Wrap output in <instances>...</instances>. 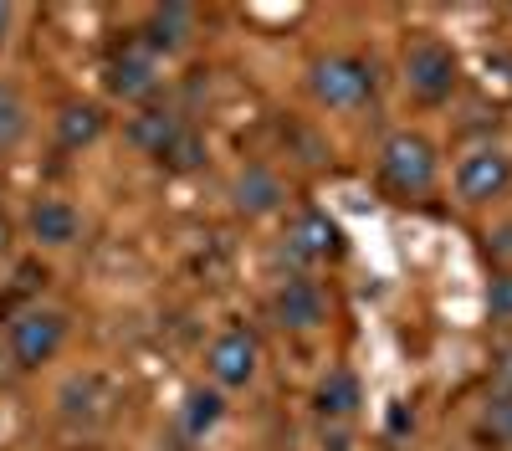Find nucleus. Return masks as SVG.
<instances>
[{"label": "nucleus", "mask_w": 512, "mask_h": 451, "mask_svg": "<svg viewBox=\"0 0 512 451\" xmlns=\"http://www.w3.org/2000/svg\"><path fill=\"white\" fill-rule=\"evenodd\" d=\"M256 364H262V349H256V334H251V328H226V334L210 344V354H205V369H210V380H216L221 390L251 385Z\"/></svg>", "instance_id": "5"}, {"label": "nucleus", "mask_w": 512, "mask_h": 451, "mask_svg": "<svg viewBox=\"0 0 512 451\" xmlns=\"http://www.w3.org/2000/svg\"><path fill=\"white\" fill-rule=\"evenodd\" d=\"M313 405H318V416L344 421L364 405V390H359V380L349 375V369H328V375L318 380V390H313Z\"/></svg>", "instance_id": "14"}, {"label": "nucleus", "mask_w": 512, "mask_h": 451, "mask_svg": "<svg viewBox=\"0 0 512 451\" xmlns=\"http://www.w3.org/2000/svg\"><path fill=\"white\" fill-rule=\"evenodd\" d=\"M62 344H67V313H57V308H26L6 334V349H11L16 369L52 364Z\"/></svg>", "instance_id": "3"}, {"label": "nucleus", "mask_w": 512, "mask_h": 451, "mask_svg": "<svg viewBox=\"0 0 512 451\" xmlns=\"http://www.w3.org/2000/svg\"><path fill=\"white\" fill-rule=\"evenodd\" d=\"M31 129V113L21 103V93L11 88V82H0V154H11Z\"/></svg>", "instance_id": "17"}, {"label": "nucleus", "mask_w": 512, "mask_h": 451, "mask_svg": "<svg viewBox=\"0 0 512 451\" xmlns=\"http://www.w3.org/2000/svg\"><path fill=\"white\" fill-rule=\"evenodd\" d=\"M456 77H461V72H456V57H451L446 41H436V36L410 41V52H405V82H410L415 98L446 103V98L456 93Z\"/></svg>", "instance_id": "4"}, {"label": "nucleus", "mask_w": 512, "mask_h": 451, "mask_svg": "<svg viewBox=\"0 0 512 451\" xmlns=\"http://www.w3.org/2000/svg\"><path fill=\"white\" fill-rule=\"evenodd\" d=\"M338 252V226L323 211H303L287 226V257L292 262H328Z\"/></svg>", "instance_id": "11"}, {"label": "nucleus", "mask_w": 512, "mask_h": 451, "mask_svg": "<svg viewBox=\"0 0 512 451\" xmlns=\"http://www.w3.org/2000/svg\"><path fill=\"white\" fill-rule=\"evenodd\" d=\"M236 205L246 216H267L282 205V180L267 170V164H246V170L236 175Z\"/></svg>", "instance_id": "13"}, {"label": "nucleus", "mask_w": 512, "mask_h": 451, "mask_svg": "<svg viewBox=\"0 0 512 451\" xmlns=\"http://www.w3.org/2000/svg\"><path fill=\"white\" fill-rule=\"evenodd\" d=\"M492 252H497V257H512V226L492 236Z\"/></svg>", "instance_id": "23"}, {"label": "nucleus", "mask_w": 512, "mask_h": 451, "mask_svg": "<svg viewBox=\"0 0 512 451\" xmlns=\"http://www.w3.org/2000/svg\"><path fill=\"white\" fill-rule=\"evenodd\" d=\"M159 88V57L144 47V41H128L123 52L108 57V93L123 103H139Z\"/></svg>", "instance_id": "7"}, {"label": "nucleus", "mask_w": 512, "mask_h": 451, "mask_svg": "<svg viewBox=\"0 0 512 451\" xmlns=\"http://www.w3.org/2000/svg\"><path fill=\"white\" fill-rule=\"evenodd\" d=\"M379 175L390 180V190L400 195H425L436 185V149L425 144L420 134H390L379 149Z\"/></svg>", "instance_id": "1"}, {"label": "nucleus", "mask_w": 512, "mask_h": 451, "mask_svg": "<svg viewBox=\"0 0 512 451\" xmlns=\"http://www.w3.org/2000/svg\"><path fill=\"white\" fill-rule=\"evenodd\" d=\"M6 236H11V226H6V221H0V246H6Z\"/></svg>", "instance_id": "25"}, {"label": "nucleus", "mask_w": 512, "mask_h": 451, "mask_svg": "<svg viewBox=\"0 0 512 451\" xmlns=\"http://www.w3.org/2000/svg\"><path fill=\"white\" fill-rule=\"evenodd\" d=\"M26 231H31V241H41V246H72V241L82 236V216L72 211L67 200L41 195V200L31 205V216H26Z\"/></svg>", "instance_id": "12"}, {"label": "nucleus", "mask_w": 512, "mask_h": 451, "mask_svg": "<svg viewBox=\"0 0 512 451\" xmlns=\"http://www.w3.org/2000/svg\"><path fill=\"white\" fill-rule=\"evenodd\" d=\"M11 16H16L11 6H0V47H6V36H11Z\"/></svg>", "instance_id": "24"}, {"label": "nucleus", "mask_w": 512, "mask_h": 451, "mask_svg": "<svg viewBox=\"0 0 512 451\" xmlns=\"http://www.w3.org/2000/svg\"><path fill=\"white\" fill-rule=\"evenodd\" d=\"M492 380H497V390H507V395H512V344L497 354V364H492Z\"/></svg>", "instance_id": "22"}, {"label": "nucleus", "mask_w": 512, "mask_h": 451, "mask_svg": "<svg viewBox=\"0 0 512 451\" xmlns=\"http://www.w3.org/2000/svg\"><path fill=\"white\" fill-rule=\"evenodd\" d=\"M57 405H62V416H67L72 426H93V421L103 416L108 395H103V385H98L93 375H77V380H67V385H62Z\"/></svg>", "instance_id": "15"}, {"label": "nucleus", "mask_w": 512, "mask_h": 451, "mask_svg": "<svg viewBox=\"0 0 512 451\" xmlns=\"http://www.w3.org/2000/svg\"><path fill=\"white\" fill-rule=\"evenodd\" d=\"M313 98L323 108H359L374 98V67L364 57L349 52H333L313 62Z\"/></svg>", "instance_id": "2"}, {"label": "nucleus", "mask_w": 512, "mask_h": 451, "mask_svg": "<svg viewBox=\"0 0 512 451\" xmlns=\"http://www.w3.org/2000/svg\"><path fill=\"white\" fill-rule=\"evenodd\" d=\"M221 416H226L221 390H190V395H185V405H180V421H185V431H190V436H205Z\"/></svg>", "instance_id": "18"}, {"label": "nucleus", "mask_w": 512, "mask_h": 451, "mask_svg": "<svg viewBox=\"0 0 512 451\" xmlns=\"http://www.w3.org/2000/svg\"><path fill=\"white\" fill-rule=\"evenodd\" d=\"M507 185H512V159L502 149H472L456 164V190H461V200H472V205L502 200Z\"/></svg>", "instance_id": "6"}, {"label": "nucleus", "mask_w": 512, "mask_h": 451, "mask_svg": "<svg viewBox=\"0 0 512 451\" xmlns=\"http://www.w3.org/2000/svg\"><path fill=\"white\" fill-rule=\"evenodd\" d=\"M185 129H190V123H185L180 113H169V108H144L139 118H128V144L144 149L149 159L164 164V154L175 149V139H180Z\"/></svg>", "instance_id": "10"}, {"label": "nucleus", "mask_w": 512, "mask_h": 451, "mask_svg": "<svg viewBox=\"0 0 512 451\" xmlns=\"http://www.w3.org/2000/svg\"><path fill=\"white\" fill-rule=\"evenodd\" d=\"M164 164H169V170H200V164H205V139L195 129H185L175 139V149L164 154Z\"/></svg>", "instance_id": "20"}, {"label": "nucleus", "mask_w": 512, "mask_h": 451, "mask_svg": "<svg viewBox=\"0 0 512 451\" xmlns=\"http://www.w3.org/2000/svg\"><path fill=\"white\" fill-rule=\"evenodd\" d=\"M487 308L497 318H512V272H497L492 287H487Z\"/></svg>", "instance_id": "21"}, {"label": "nucleus", "mask_w": 512, "mask_h": 451, "mask_svg": "<svg viewBox=\"0 0 512 451\" xmlns=\"http://www.w3.org/2000/svg\"><path fill=\"white\" fill-rule=\"evenodd\" d=\"M272 313H277L282 328H292V334H308V328H318L328 318V298L313 277H287L272 298Z\"/></svg>", "instance_id": "8"}, {"label": "nucleus", "mask_w": 512, "mask_h": 451, "mask_svg": "<svg viewBox=\"0 0 512 451\" xmlns=\"http://www.w3.org/2000/svg\"><path fill=\"white\" fill-rule=\"evenodd\" d=\"M98 134H103V108H98V103H67V108H62L57 139H62L67 149H88V144H98Z\"/></svg>", "instance_id": "16"}, {"label": "nucleus", "mask_w": 512, "mask_h": 451, "mask_svg": "<svg viewBox=\"0 0 512 451\" xmlns=\"http://www.w3.org/2000/svg\"><path fill=\"white\" fill-rule=\"evenodd\" d=\"M190 36H195V11L190 6H154L139 41L154 52V57H175L190 47Z\"/></svg>", "instance_id": "9"}, {"label": "nucleus", "mask_w": 512, "mask_h": 451, "mask_svg": "<svg viewBox=\"0 0 512 451\" xmlns=\"http://www.w3.org/2000/svg\"><path fill=\"white\" fill-rule=\"evenodd\" d=\"M482 431H487L497 446L512 451V395H507V390H497V395L482 405Z\"/></svg>", "instance_id": "19"}]
</instances>
